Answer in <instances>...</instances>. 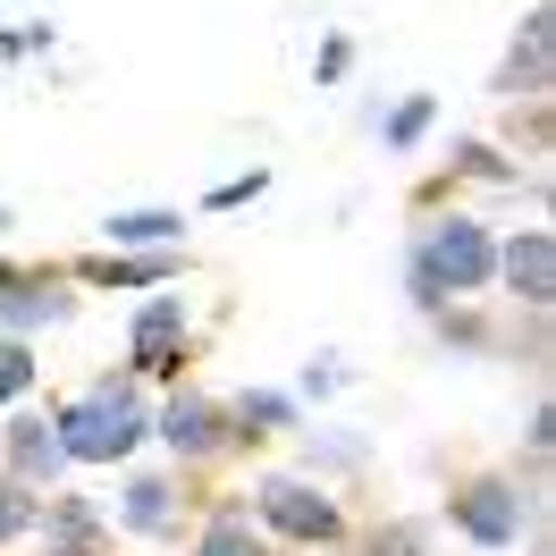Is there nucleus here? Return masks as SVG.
<instances>
[{"mask_svg": "<svg viewBox=\"0 0 556 556\" xmlns=\"http://www.w3.org/2000/svg\"><path fill=\"white\" fill-rule=\"evenodd\" d=\"M51 430L68 447V472H127L152 447V388L127 363H102L76 396L51 405Z\"/></svg>", "mask_w": 556, "mask_h": 556, "instance_id": "1", "label": "nucleus"}, {"mask_svg": "<svg viewBox=\"0 0 556 556\" xmlns=\"http://www.w3.org/2000/svg\"><path fill=\"white\" fill-rule=\"evenodd\" d=\"M244 515H253V531H262L278 556L346 548V540H354L346 497H338L329 481H313V472H295V464H278V472H262V481L244 489Z\"/></svg>", "mask_w": 556, "mask_h": 556, "instance_id": "2", "label": "nucleus"}, {"mask_svg": "<svg viewBox=\"0 0 556 556\" xmlns=\"http://www.w3.org/2000/svg\"><path fill=\"white\" fill-rule=\"evenodd\" d=\"M447 531L464 548H481V556L531 548V540H540V481H522L515 464L447 481Z\"/></svg>", "mask_w": 556, "mask_h": 556, "instance_id": "3", "label": "nucleus"}, {"mask_svg": "<svg viewBox=\"0 0 556 556\" xmlns=\"http://www.w3.org/2000/svg\"><path fill=\"white\" fill-rule=\"evenodd\" d=\"M405 253L447 287V304H472V295H489V278H497V228H489L481 211H464V203L421 211Z\"/></svg>", "mask_w": 556, "mask_h": 556, "instance_id": "4", "label": "nucleus"}, {"mask_svg": "<svg viewBox=\"0 0 556 556\" xmlns=\"http://www.w3.org/2000/svg\"><path fill=\"white\" fill-rule=\"evenodd\" d=\"M194 515H203V489H194V472H169V464H127L110 489V531L143 540V548H186Z\"/></svg>", "mask_w": 556, "mask_h": 556, "instance_id": "5", "label": "nucleus"}, {"mask_svg": "<svg viewBox=\"0 0 556 556\" xmlns=\"http://www.w3.org/2000/svg\"><path fill=\"white\" fill-rule=\"evenodd\" d=\"M194 354H203V320H194V295H186V287H152V295L127 304V354H118V363H127L143 388L186 380Z\"/></svg>", "mask_w": 556, "mask_h": 556, "instance_id": "6", "label": "nucleus"}, {"mask_svg": "<svg viewBox=\"0 0 556 556\" xmlns=\"http://www.w3.org/2000/svg\"><path fill=\"white\" fill-rule=\"evenodd\" d=\"M152 447L169 455V472H211L228 464V396H211L194 371L152 388Z\"/></svg>", "mask_w": 556, "mask_h": 556, "instance_id": "7", "label": "nucleus"}, {"mask_svg": "<svg viewBox=\"0 0 556 556\" xmlns=\"http://www.w3.org/2000/svg\"><path fill=\"white\" fill-rule=\"evenodd\" d=\"M85 313V287L68 278V262H0V338H60Z\"/></svg>", "mask_w": 556, "mask_h": 556, "instance_id": "8", "label": "nucleus"}, {"mask_svg": "<svg viewBox=\"0 0 556 556\" xmlns=\"http://www.w3.org/2000/svg\"><path fill=\"white\" fill-rule=\"evenodd\" d=\"M455 186H489V194H515V186H522V194H531V211H548V203H556L548 177L522 169V161H515V152H506L497 136H455V143H447V169L421 186V211H439Z\"/></svg>", "mask_w": 556, "mask_h": 556, "instance_id": "9", "label": "nucleus"}, {"mask_svg": "<svg viewBox=\"0 0 556 556\" xmlns=\"http://www.w3.org/2000/svg\"><path fill=\"white\" fill-rule=\"evenodd\" d=\"M489 93L497 102H556V0H531L515 17V35L489 68Z\"/></svg>", "mask_w": 556, "mask_h": 556, "instance_id": "10", "label": "nucleus"}, {"mask_svg": "<svg viewBox=\"0 0 556 556\" xmlns=\"http://www.w3.org/2000/svg\"><path fill=\"white\" fill-rule=\"evenodd\" d=\"M489 295H506L515 313H548L556 304V228L548 219L497 228V278H489Z\"/></svg>", "mask_w": 556, "mask_h": 556, "instance_id": "11", "label": "nucleus"}, {"mask_svg": "<svg viewBox=\"0 0 556 556\" xmlns=\"http://www.w3.org/2000/svg\"><path fill=\"white\" fill-rule=\"evenodd\" d=\"M0 472L17 489H68V447H60V430H51V405L0 414Z\"/></svg>", "mask_w": 556, "mask_h": 556, "instance_id": "12", "label": "nucleus"}, {"mask_svg": "<svg viewBox=\"0 0 556 556\" xmlns=\"http://www.w3.org/2000/svg\"><path fill=\"white\" fill-rule=\"evenodd\" d=\"M110 506L93 489H42V515H35V540L26 548L42 556H110Z\"/></svg>", "mask_w": 556, "mask_h": 556, "instance_id": "13", "label": "nucleus"}, {"mask_svg": "<svg viewBox=\"0 0 556 556\" xmlns=\"http://www.w3.org/2000/svg\"><path fill=\"white\" fill-rule=\"evenodd\" d=\"M76 287H102V295H152V287H177L186 278V253H76L68 262Z\"/></svg>", "mask_w": 556, "mask_h": 556, "instance_id": "14", "label": "nucleus"}, {"mask_svg": "<svg viewBox=\"0 0 556 556\" xmlns=\"http://www.w3.org/2000/svg\"><path fill=\"white\" fill-rule=\"evenodd\" d=\"M304 405H295V396H287V388H237V396H228V455H253V447H270V439H295V430H304Z\"/></svg>", "mask_w": 556, "mask_h": 556, "instance_id": "15", "label": "nucleus"}, {"mask_svg": "<svg viewBox=\"0 0 556 556\" xmlns=\"http://www.w3.org/2000/svg\"><path fill=\"white\" fill-rule=\"evenodd\" d=\"M430 346H439V354H489V363H506V346H515V320L489 313V295H472V304L430 313Z\"/></svg>", "mask_w": 556, "mask_h": 556, "instance_id": "16", "label": "nucleus"}, {"mask_svg": "<svg viewBox=\"0 0 556 556\" xmlns=\"http://www.w3.org/2000/svg\"><path fill=\"white\" fill-rule=\"evenodd\" d=\"M295 439H304V447H295V472H313V481H329V489L371 472V439L346 430V421H304Z\"/></svg>", "mask_w": 556, "mask_h": 556, "instance_id": "17", "label": "nucleus"}, {"mask_svg": "<svg viewBox=\"0 0 556 556\" xmlns=\"http://www.w3.org/2000/svg\"><path fill=\"white\" fill-rule=\"evenodd\" d=\"M186 556H278V548L253 531V515H244L237 489H219V497H203V515H194V531H186Z\"/></svg>", "mask_w": 556, "mask_h": 556, "instance_id": "18", "label": "nucleus"}, {"mask_svg": "<svg viewBox=\"0 0 556 556\" xmlns=\"http://www.w3.org/2000/svg\"><path fill=\"white\" fill-rule=\"evenodd\" d=\"M102 253H186V211L177 203H136L102 219Z\"/></svg>", "mask_w": 556, "mask_h": 556, "instance_id": "19", "label": "nucleus"}, {"mask_svg": "<svg viewBox=\"0 0 556 556\" xmlns=\"http://www.w3.org/2000/svg\"><path fill=\"white\" fill-rule=\"evenodd\" d=\"M371 136H380V152H421V143L439 136V93H388V110H380V127H371Z\"/></svg>", "mask_w": 556, "mask_h": 556, "instance_id": "20", "label": "nucleus"}, {"mask_svg": "<svg viewBox=\"0 0 556 556\" xmlns=\"http://www.w3.org/2000/svg\"><path fill=\"white\" fill-rule=\"evenodd\" d=\"M35 396H42V346L0 338V414H17V405H35Z\"/></svg>", "mask_w": 556, "mask_h": 556, "instance_id": "21", "label": "nucleus"}, {"mask_svg": "<svg viewBox=\"0 0 556 556\" xmlns=\"http://www.w3.org/2000/svg\"><path fill=\"white\" fill-rule=\"evenodd\" d=\"M354 556H430V522L421 515H388V522H371L363 540H346Z\"/></svg>", "mask_w": 556, "mask_h": 556, "instance_id": "22", "label": "nucleus"}, {"mask_svg": "<svg viewBox=\"0 0 556 556\" xmlns=\"http://www.w3.org/2000/svg\"><path fill=\"white\" fill-rule=\"evenodd\" d=\"M346 380H354V371H346L329 346H320V354H304V371H295V388H287V396L313 414V405H329V396H346Z\"/></svg>", "mask_w": 556, "mask_h": 556, "instance_id": "23", "label": "nucleus"}, {"mask_svg": "<svg viewBox=\"0 0 556 556\" xmlns=\"http://www.w3.org/2000/svg\"><path fill=\"white\" fill-rule=\"evenodd\" d=\"M35 515H42V489H17L0 472V548H26V540H35Z\"/></svg>", "mask_w": 556, "mask_h": 556, "instance_id": "24", "label": "nucleus"}, {"mask_svg": "<svg viewBox=\"0 0 556 556\" xmlns=\"http://www.w3.org/2000/svg\"><path fill=\"white\" fill-rule=\"evenodd\" d=\"M354 68H363V42L354 35H320L313 42V93H338Z\"/></svg>", "mask_w": 556, "mask_h": 556, "instance_id": "25", "label": "nucleus"}, {"mask_svg": "<svg viewBox=\"0 0 556 556\" xmlns=\"http://www.w3.org/2000/svg\"><path fill=\"white\" fill-rule=\"evenodd\" d=\"M51 51H60V26H51V17H17V26H0V60H9V68L51 60Z\"/></svg>", "mask_w": 556, "mask_h": 556, "instance_id": "26", "label": "nucleus"}, {"mask_svg": "<svg viewBox=\"0 0 556 556\" xmlns=\"http://www.w3.org/2000/svg\"><path fill=\"white\" fill-rule=\"evenodd\" d=\"M548 455H556V405L540 396V405L522 414V481H540V472H548Z\"/></svg>", "mask_w": 556, "mask_h": 556, "instance_id": "27", "label": "nucleus"}, {"mask_svg": "<svg viewBox=\"0 0 556 556\" xmlns=\"http://www.w3.org/2000/svg\"><path fill=\"white\" fill-rule=\"evenodd\" d=\"M506 110H515L506 152H515V143H522V152H548V143H556V102H506Z\"/></svg>", "mask_w": 556, "mask_h": 556, "instance_id": "28", "label": "nucleus"}, {"mask_svg": "<svg viewBox=\"0 0 556 556\" xmlns=\"http://www.w3.org/2000/svg\"><path fill=\"white\" fill-rule=\"evenodd\" d=\"M270 194V169H244V177H219L203 194V211H244V203H262Z\"/></svg>", "mask_w": 556, "mask_h": 556, "instance_id": "29", "label": "nucleus"}, {"mask_svg": "<svg viewBox=\"0 0 556 556\" xmlns=\"http://www.w3.org/2000/svg\"><path fill=\"white\" fill-rule=\"evenodd\" d=\"M304 556H354V548H304Z\"/></svg>", "mask_w": 556, "mask_h": 556, "instance_id": "30", "label": "nucleus"}, {"mask_svg": "<svg viewBox=\"0 0 556 556\" xmlns=\"http://www.w3.org/2000/svg\"><path fill=\"white\" fill-rule=\"evenodd\" d=\"M0 228H17V211H9V203H0Z\"/></svg>", "mask_w": 556, "mask_h": 556, "instance_id": "31", "label": "nucleus"}]
</instances>
